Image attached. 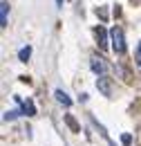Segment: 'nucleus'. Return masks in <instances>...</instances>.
Wrapping results in <instances>:
<instances>
[{"instance_id": "6", "label": "nucleus", "mask_w": 141, "mask_h": 146, "mask_svg": "<svg viewBox=\"0 0 141 146\" xmlns=\"http://www.w3.org/2000/svg\"><path fill=\"white\" fill-rule=\"evenodd\" d=\"M94 32H96V43H99V47H107V32L103 27H96Z\"/></svg>"}, {"instance_id": "3", "label": "nucleus", "mask_w": 141, "mask_h": 146, "mask_svg": "<svg viewBox=\"0 0 141 146\" xmlns=\"http://www.w3.org/2000/svg\"><path fill=\"white\" fill-rule=\"evenodd\" d=\"M96 88L101 90V94L110 97L112 94V81H110V76H99L96 79Z\"/></svg>"}, {"instance_id": "7", "label": "nucleus", "mask_w": 141, "mask_h": 146, "mask_svg": "<svg viewBox=\"0 0 141 146\" xmlns=\"http://www.w3.org/2000/svg\"><path fill=\"white\" fill-rule=\"evenodd\" d=\"M54 94H56V101H58V104H63L65 108H70V106H72V99H70V97H67L63 90H56Z\"/></svg>"}, {"instance_id": "13", "label": "nucleus", "mask_w": 141, "mask_h": 146, "mask_svg": "<svg viewBox=\"0 0 141 146\" xmlns=\"http://www.w3.org/2000/svg\"><path fill=\"white\" fill-rule=\"evenodd\" d=\"M56 5H58V7H61V5H63V0H56Z\"/></svg>"}, {"instance_id": "8", "label": "nucleus", "mask_w": 141, "mask_h": 146, "mask_svg": "<svg viewBox=\"0 0 141 146\" xmlns=\"http://www.w3.org/2000/svg\"><path fill=\"white\" fill-rule=\"evenodd\" d=\"M18 56H20V61H27V58L32 56V47H29V45H27V47H22V50L18 52Z\"/></svg>"}, {"instance_id": "4", "label": "nucleus", "mask_w": 141, "mask_h": 146, "mask_svg": "<svg viewBox=\"0 0 141 146\" xmlns=\"http://www.w3.org/2000/svg\"><path fill=\"white\" fill-rule=\"evenodd\" d=\"M16 101L20 104V110H22V115H27V117H32V115H36V106H34V101H20V97H16Z\"/></svg>"}, {"instance_id": "1", "label": "nucleus", "mask_w": 141, "mask_h": 146, "mask_svg": "<svg viewBox=\"0 0 141 146\" xmlns=\"http://www.w3.org/2000/svg\"><path fill=\"white\" fill-rule=\"evenodd\" d=\"M110 40H112V50H114L117 54H123L125 52V40H123L121 27H114V29L110 32Z\"/></svg>"}, {"instance_id": "10", "label": "nucleus", "mask_w": 141, "mask_h": 146, "mask_svg": "<svg viewBox=\"0 0 141 146\" xmlns=\"http://www.w3.org/2000/svg\"><path fill=\"white\" fill-rule=\"evenodd\" d=\"M67 124H70V128H72V130H81V128H78V124H76V121H74L72 117H67Z\"/></svg>"}, {"instance_id": "9", "label": "nucleus", "mask_w": 141, "mask_h": 146, "mask_svg": "<svg viewBox=\"0 0 141 146\" xmlns=\"http://www.w3.org/2000/svg\"><path fill=\"white\" fill-rule=\"evenodd\" d=\"M18 115H22V110H9V112L5 115V121H11V119H16Z\"/></svg>"}, {"instance_id": "12", "label": "nucleus", "mask_w": 141, "mask_h": 146, "mask_svg": "<svg viewBox=\"0 0 141 146\" xmlns=\"http://www.w3.org/2000/svg\"><path fill=\"white\" fill-rule=\"evenodd\" d=\"M137 61L141 63V43H139V47H137Z\"/></svg>"}, {"instance_id": "11", "label": "nucleus", "mask_w": 141, "mask_h": 146, "mask_svg": "<svg viewBox=\"0 0 141 146\" xmlns=\"http://www.w3.org/2000/svg\"><path fill=\"white\" fill-rule=\"evenodd\" d=\"M121 142H123V144H130V142H132V137H130V135H123V137H121Z\"/></svg>"}, {"instance_id": "2", "label": "nucleus", "mask_w": 141, "mask_h": 146, "mask_svg": "<svg viewBox=\"0 0 141 146\" xmlns=\"http://www.w3.org/2000/svg\"><path fill=\"white\" fill-rule=\"evenodd\" d=\"M90 68H92V72L99 74V76H105V72H107V63L101 56H92L90 58Z\"/></svg>"}, {"instance_id": "5", "label": "nucleus", "mask_w": 141, "mask_h": 146, "mask_svg": "<svg viewBox=\"0 0 141 146\" xmlns=\"http://www.w3.org/2000/svg\"><path fill=\"white\" fill-rule=\"evenodd\" d=\"M7 23H9V2L2 0L0 2V27H7Z\"/></svg>"}]
</instances>
